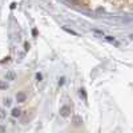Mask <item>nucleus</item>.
Returning <instances> with one entry per match:
<instances>
[{"mask_svg":"<svg viewBox=\"0 0 133 133\" xmlns=\"http://www.w3.org/2000/svg\"><path fill=\"white\" fill-rule=\"evenodd\" d=\"M60 115H61L63 117L69 116V115H71V108H69L68 105H64V107H61V108H60Z\"/></svg>","mask_w":133,"mask_h":133,"instance_id":"nucleus-1","label":"nucleus"},{"mask_svg":"<svg viewBox=\"0 0 133 133\" xmlns=\"http://www.w3.org/2000/svg\"><path fill=\"white\" fill-rule=\"evenodd\" d=\"M16 98H17V101H20V103H23V101H25V98H27V96H25V93H23V92H20V93H17V95H16Z\"/></svg>","mask_w":133,"mask_h":133,"instance_id":"nucleus-2","label":"nucleus"},{"mask_svg":"<svg viewBox=\"0 0 133 133\" xmlns=\"http://www.w3.org/2000/svg\"><path fill=\"white\" fill-rule=\"evenodd\" d=\"M81 123H83V118L81 117H79V116H75L73 117V124L75 125H80Z\"/></svg>","mask_w":133,"mask_h":133,"instance_id":"nucleus-3","label":"nucleus"},{"mask_svg":"<svg viewBox=\"0 0 133 133\" xmlns=\"http://www.w3.org/2000/svg\"><path fill=\"white\" fill-rule=\"evenodd\" d=\"M12 116H14V117H19V116H21V110H20L19 108H15V109L12 110Z\"/></svg>","mask_w":133,"mask_h":133,"instance_id":"nucleus-4","label":"nucleus"},{"mask_svg":"<svg viewBox=\"0 0 133 133\" xmlns=\"http://www.w3.org/2000/svg\"><path fill=\"white\" fill-rule=\"evenodd\" d=\"M5 79H7V80H14V79H15V73H14V72H8V73L5 75Z\"/></svg>","mask_w":133,"mask_h":133,"instance_id":"nucleus-5","label":"nucleus"},{"mask_svg":"<svg viewBox=\"0 0 133 133\" xmlns=\"http://www.w3.org/2000/svg\"><path fill=\"white\" fill-rule=\"evenodd\" d=\"M66 2H68V3H71V4H73V5H81L79 0H66Z\"/></svg>","mask_w":133,"mask_h":133,"instance_id":"nucleus-6","label":"nucleus"},{"mask_svg":"<svg viewBox=\"0 0 133 133\" xmlns=\"http://www.w3.org/2000/svg\"><path fill=\"white\" fill-rule=\"evenodd\" d=\"M7 87H8V84L5 81H0V89H5Z\"/></svg>","mask_w":133,"mask_h":133,"instance_id":"nucleus-7","label":"nucleus"},{"mask_svg":"<svg viewBox=\"0 0 133 133\" xmlns=\"http://www.w3.org/2000/svg\"><path fill=\"white\" fill-rule=\"evenodd\" d=\"M80 96H83L84 98H87V96H85V93H84V89H80Z\"/></svg>","mask_w":133,"mask_h":133,"instance_id":"nucleus-8","label":"nucleus"},{"mask_svg":"<svg viewBox=\"0 0 133 133\" xmlns=\"http://www.w3.org/2000/svg\"><path fill=\"white\" fill-rule=\"evenodd\" d=\"M4 116H5L4 110H3V109H0V117H4Z\"/></svg>","mask_w":133,"mask_h":133,"instance_id":"nucleus-9","label":"nucleus"},{"mask_svg":"<svg viewBox=\"0 0 133 133\" xmlns=\"http://www.w3.org/2000/svg\"><path fill=\"white\" fill-rule=\"evenodd\" d=\"M36 79H37L39 81L41 80V75H40V73H37V75H36Z\"/></svg>","mask_w":133,"mask_h":133,"instance_id":"nucleus-10","label":"nucleus"},{"mask_svg":"<svg viewBox=\"0 0 133 133\" xmlns=\"http://www.w3.org/2000/svg\"><path fill=\"white\" fill-rule=\"evenodd\" d=\"M4 103H5V105H9V104H11V101H9V100H8V98L5 100V101H4Z\"/></svg>","mask_w":133,"mask_h":133,"instance_id":"nucleus-11","label":"nucleus"},{"mask_svg":"<svg viewBox=\"0 0 133 133\" xmlns=\"http://www.w3.org/2000/svg\"><path fill=\"white\" fill-rule=\"evenodd\" d=\"M25 49H27V51L29 49V44H28V43H25Z\"/></svg>","mask_w":133,"mask_h":133,"instance_id":"nucleus-12","label":"nucleus"}]
</instances>
